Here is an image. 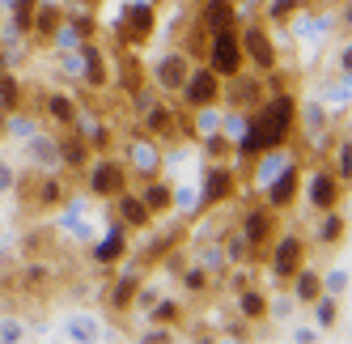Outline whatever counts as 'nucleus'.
<instances>
[{"label": "nucleus", "instance_id": "1", "mask_svg": "<svg viewBox=\"0 0 352 344\" xmlns=\"http://www.w3.org/2000/svg\"><path fill=\"white\" fill-rule=\"evenodd\" d=\"M111 34H115L119 47H128V52L144 47L157 34V5L153 0H123V9L111 21Z\"/></svg>", "mask_w": 352, "mask_h": 344}, {"label": "nucleus", "instance_id": "2", "mask_svg": "<svg viewBox=\"0 0 352 344\" xmlns=\"http://www.w3.org/2000/svg\"><path fill=\"white\" fill-rule=\"evenodd\" d=\"M238 43H242V60L246 68H255L259 77L272 68H280V43H276V30L263 26V17H246L238 21Z\"/></svg>", "mask_w": 352, "mask_h": 344}, {"label": "nucleus", "instance_id": "3", "mask_svg": "<svg viewBox=\"0 0 352 344\" xmlns=\"http://www.w3.org/2000/svg\"><path fill=\"white\" fill-rule=\"evenodd\" d=\"M119 158H123V166H128V175L132 179H157V175H166V149H162V140H153L148 132H128L123 136V144H119Z\"/></svg>", "mask_w": 352, "mask_h": 344}, {"label": "nucleus", "instance_id": "4", "mask_svg": "<svg viewBox=\"0 0 352 344\" xmlns=\"http://www.w3.org/2000/svg\"><path fill=\"white\" fill-rule=\"evenodd\" d=\"M81 175H85V191L94 195V200H107V204L123 187H132V175H128V166H123L119 153H94Z\"/></svg>", "mask_w": 352, "mask_h": 344}, {"label": "nucleus", "instance_id": "5", "mask_svg": "<svg viewBox=\"0 0 352 344\" xmlns=\"http://www.w3.org/2000/svg\"><path fill=\"white\" fill-rule=\"evenodd\" d=\"M191 56L183 52L179 43H170V47H162V52L148 60V68H144V81L153 85L157 94H166V98H174L183 89V81H187V72H191Z\"/></svg>", "mask_w": 352, "mask_h": 344}, {"label": "nucleus", "instance_id": "6", "mask_svg": "<svg viewBox=\"0 0 352 344\" xmlns=\"http://www.w3.org/2000/svg\"><path fill=\"white\" fill-rule=\"evenodd\" d=\"M199 208L204 213H217L221 204L238 200V187H242V170L234 162H204L199 170Z\"/></svg>", "mask_w": 352, "mask_h": 344}, {"label": "nucleus", "instance_id": "7", "mask_svg": "<svg viewBox=\"0 0 352 344\" xmlns=\"http://www.w3.org/2000/svg\"><path fill=\"white\" fill-rule=\"evenodd\" d=\"M306 255H310V242L301 238L297 230H280L272 238V247L263 251V259H267V272H272V281L276 285H285L301 264H306Z\"/></svg>", "mask_w": 352, "mask_h": 344}, {"label": "nucleus", "instance_id": "8", "mask_svg": "<svg viewBox=\"0 0 352 344\" xmlns=\"http://www.w3.org/2000/svg\"><path fill=\"white\" fill-rule=\"evenodd\" d=\"M234 230L242 234V242H246V247L255 251V264H259V259H263V251L272 247V238L280 234V213H276V208H267V204H246Z\"/></svg>", "mask_w": 352, "mask_h": 344}, {"label": "nucleus", "instance_id": "9", "mask_svg": "<svg viewBox=\"0 0 352 344\" xmlns=\"http://www.w3.org/2000/svg\"><path fill=\"white\" fill-rule=\"evenodd\" d=\"M204 64L217 72V77L225 81V77H234V72H242L246 68V60H242V43H238V26H225V30H212L208 39H204Z\"/></svg>", "mask_w": 352, "mask_h": 344}, {"label": "nucleus", "instance_id": "10", "mask_svg": "<svg viewBox=\"0 0 352 344\" xmlns=\"http://www.w3.org/2000/svg\"><path fill=\"white\" fill-rule=\"evenodd\" d=\"M301 200L314 213H327V208H344L348 204V183H340L322 162L310 170V179H301Z\"/></svg>", "mask_w": 352, "mask_h": 344}, {"label": "nucleus", "instance_id": "11", "mask_svg": "<svg viewBox=\"0 0 352 344\" xmlns=\"http://www.w3.org/2000/svg\"><path fill=\"white\" fill-rule=\"evenodd\" d=\"M183 103V111H199V107H212V103H221V77L208 68V64H191V72H187V81H183V89L174 94Z\"/></svg>", "mask_w": 352, "mask_h": 344}, {"label": "nucleus", "instance_id": "12", "mask_svg": "<svg viewBox=\"0 0 352 344\" xmlns=\"http://www.w3.org/2000/svg\"><path fill=\"white\" fill-rule=\"evenodd\" d=\"M267 98V85L255 68H242L234 77L221 81V107H238V111H255L259 103Z\"/></svg>", "mask_w": 352, "mask_h": 344}, {"label": "nucleus", "instance_id": "13", "mask_svg": "<svg viewBox=\"0 0 352 344\" xmlns=\"http://www.w3.org/2000/svg\"><path fill=\"white\" fill-rule=\"evenodd\" d=\"M301 179H306V170H301V158L297 162H289L280 175H276L259 195H263V204L267 208H276V213H289L297 200H301Z\"/></svg>", "mask_w": 352, "mask_h": 344}, {"label": "nucleus", "instance_id": "14", "mask_svg": "<svg viewBox=\"0 0 352 344\" xmlns=\"http://www.w3.org/2000/svg\"><path fill=\"white\" fill-rule=\"evenodd\" d=\"M119 272H111V285H107V306L115 310V314H128L132 310V298H136V289H140V281H144V264H128V259H119L115 264Z\"/></svg>", "mask_w": 352, "mask_h": 344}, {"label": "nucleus", "instance_id": "15", "mask_svg": "<svg viewBox=\"0 0 352 344\" xmlns=\"http://www.w3.org/2000/svg\"><path fill=\"white\" fill-rule=\"evenodd\" d=\"M128 255H132V242H128V230H123L119 221H111V226L89 242V264L102 268V272H111V268L119 259H128Z\"/></svg>", "mask_w": 352, "mask_h": 344}, {"label": "nucleus", "instance_id": "16", "mask_svg": "<svg viewBox=\"0 0 352 344\" xmlns=\"http://www.w3.org/2000/svg\"><path fill=\"white\" fill-rule=\"evenodd\" d=\"M81 89L89 94H102L111 89V56H107V47L98 43V39H85L81 43Z\"/></svg>", "mask_w": 352, "mask_h": 344}, {"label": "nucleus", "instance_id": "17", "mask_svg": "<svg viewBox=\"0 0 352 344\" xmlns=\"http://www.w3.org/2000/svg\"><path fill=\"white\" fill-rule=\"evenodd\" d=\"M72 128H77L85 140H89V149L94 153H115V128L107 124V115L102 111H94V107H77V119H72Z\"/></svg>", "mask_w": 352, "mask_h": 344}, {"label": "nucleus", "instance_id": "18", "mask_svg": "<svg viewBox=\"0 0 352 344\" xmlns=\"http://www.w3.org/2000/svg\"><path fill=\"white\" fill-rule=\"evenodd\" d=\"M301 153L297 149H289V144H272V149H263L255 162H250L246 166V179H250V187H255V191H263L276 175H280V170L289 166V162H297Z\"/></svg>", "mask_w": 352, "mask_h": 344}, {"label": "nucleus", "instance_id": "19", "mask_svg": "<svg viewBox=\"0 0 352 344\" xmlns=\"http://www.w3.org/2000/svg\"><path fill=\"white\" fill-rule=\"evenodd\" d=\"M77 98H72L68 89H43L38 94V115H43V124H52L56 132H64V128H72V119H77Z\"/></svg>", "mask_w": 352, "mask_h": 344}, {"label": "nucleus", "instance_id": "20", "mask_svg": "<svg viewBox=\"0 0 352 344\" xmlns=\"http://www.w3.org/2000/svg\"><path fill=\"white\" fill-rule=\"evenodd\" d=\"M111 221H119L128 234H140V230H148L153 226V213L144 208V200H140V191H132V187H123L115 200H111Z\"/></svg>", "mask_w": 352, "mask_h": 344}, {"label": "nucleus", "instance_id": "21", "mask_svg": "<svg viewBox=\"0 0 352 344\" xmlns=\"http://www.w3.org/2000/svg\"><path fill=\"white\" fill-rule=\"evenodd\" d=\"M21 158H26V166H34V170H64L60 166V140H56L52 128H38L34 136L21 140Z\"/></svg>", "mask_w": 352, "mask_h": 344}, {"label": "nucleus", "instance_id": "22", "mask_svg": "<svg viewBox=\"0 0 352 344\" xmlns=\"http://www.w3.org/2000/svg\"><path fill=\"white\" fill-rule=\"evenodd\" d=\"M318 103L331 111V115H340V124H348V103H352V77L348 72H327V77L318 81Z\"/></svg>", "mask_w": 352, "mask_h": 344}, {"label": "nucleus", "instance_id": "23", "mask_svg": "<svg viewBox=\"0 0 352 344\" xmlns=\"http://www.w3.org/2000/svg\"><path fill=\"white\" fill-rule=\"evenodd\" d=\"M285 289H289V298L297 302V306H310L318 293H322V268H314L310 259L297 268V272L285 281Z\"/></svg>", "mask_w": 352, "mask_h": 344}, {"label": "nucleus", "instance_id": "24", "mask_svg": "<svg viewBox=\"0 0 352 344\" xmlns=\"http://www.w3.org/2000/svg\"><path fill=\"white\" fill-rule=\"evenodd\" d=\"M56 140H60V166L64 170H81L89 166V158H94V149H89V140L77 132V128H64V132H56Z\"/></svg>", "mask_w": 352, "mask_h": 344}, {"label": "nucleus", "instance_id": "25", "mask_svg": "<svg viewBox=\"0 0 352 344\" xmlns=\"http://www.w3.org/2000/svg\"><path fill=\"white\" fill-rule=\"evenodd\" d=\"M195 26L212 34V30H225V26H238V5L234 0H199V17Z\"/></svg>", "mask_w": 352, "mask_h": 344}, {"label": "nucleus", "instance_id": "26", "mask_svg": "<svg viewBox=\"0 0 352 344\" xmlns=\"http://www.w3.org/2000/svg\"><path fill=\"white\" fill-rule=\"evenodd\" d=\"M310 238L318 242V247H344V238H348V213H344V208H327V213H318Z\"/></svg>", "mask_w": 352, "mask_h": 344}, {"label": "nucleus", "instance_id": "27", "mask_svg": "<svg viewBox=\"0 0 352 344\" xmlns=\"http://www.w3.org/2000/svg\"><path fill=\"white\" fill-rule=\"evenodd\" d=\"M140 200H144V208L153 213V221H162V217H170L174 213V183L170 179H144V187H140Z\"/></svg>", "mask_w": 352, "mask_h": 344}, {"label": "nucleus", "instance_id": "28", "mask_svg": "<svg viewBox=\"0 0 352 344\" xmlns=\"http://www.w3.org/2000/svg\"><path fill=\"white\" fill-rule=\"evenodd\" d=\"M64 336H68V340H77V344H89V340H102L107 327H102V319H98V314L77 310V314H68V319H64Z\"/></svg>", "mask_w": 352, "mask_h": 344}, {"label": "nucleus", "instance_id": "29", "mask_svg": "<svg viewBox=\"0 0 352 344\" xmlns=\"http://www.w3.org/2000/svg\"><path fill=\"white\" fill-rule=\"evenodd\" d=\"M60 21H64V5H43V0H38V9L30 17V39L47 47V43H52V34L60 30Z\"/></svg>", "mask_w": 352, "mask_h": 344}, {"label": "nucleus", "instance_id": "30", "mask_svg": "<svg viewBox=\"0 0 352 344\" xmlns=\"http://www.w3.org/2000/svg\"><path fill=\"white\" fill-rule=\"evenodd\" d=\"M322 166L331 170L340 183H352V140H348V132H340V136H336V144L322 153Z\"/></svg>", "mask_w": 352, "mask_h": 344}, {"label": "nucleus", "instance_id": "31", "mask_svg": "<svg viewBox=\"0 0 352 344\" xmlns=\"http://www.w3.org/2000/svg\"><path fill=\"white\" fill-rule=\"evenodd\" d=\"M234 302H238V314L246 319L250 327L255 323H267V293L259 285H246L242 293H234Z\"/></svg>", "mask_w": 352, "mask_h": 344}, {"label": "nucleus", "instance_id": "32", "mask_svg": "<svg viewBox=\"0 0 352 344\" xmlns=\"http://www.w3.org/2000/svg\"><path fill=\"white\" fill-rule=\"evenodd\" d=\"M26 98H30V89H26V81L17 77L13 68H0V111H21L26 107Z\"/></svg>", "mask_w": 352, "mask_h": 344}, {"label": "nucleus", "instance_id": "33", "mask_svg": "<svg viewBox=\"0 0 352 344\" xmlns=\"http://www.w3.org/2000/svg\"><path fill=\"white\" fill-rule=\"evenodd\" d=\"M310 314H314V327L331 336L336 323H340V314H344V302L336 298V293H318V298L310 302Z\"/></svg>", "mask_w": 352, "mask_h": 344}, {"label": "nucleus", "instance_id": "34", "mask_svg": "<svg viewBox=\"0 0 352 344\" xmlns=\"http://www.w3.org/2000/svg\"><path fill=\"white\" fill-rule=\"evenodd\" d=\"M38 128H43V115H38V111H30V103H26L21 111H13V115H9L5 140H26V136H34Z\"/></svg>", "mask_w": 352, "mask_h": 344}, {"label": "nucleus", "instance_id": "35", "mask_svg": "<svg viewBox=\"0 0 352 344\" xmlns=\"http://www.w3.org/2000/svg\"><path fill=\"white\" fill-rule=\"evenodd\" d=\"M140 314L148 319V323H162V327H179L183 323V306L174 302V298H153Z\"/></svg>", "mask_w": 352, "mask_h": 344}, {"label": "nucleus", "instance_id": "36", "mask_svg": "<svg viewBox=\"0 0 352 344\" xmlns=\"http://www.w3.org/2000/svg\"><path fill=\"white\" fill-rule=\"evenodd\" d=\"M179 285H183V289L191 293V298H204V293H208V289L217 285V277L208 272L204 264H195V259H191V264L183 268V272H179Z\"/></svg>", "mask_w": 352, "mask_h": 344}, {"label": "nucleus", "instance_id": "37", "mask_svg": "<svg viewBox=\"0 0 352 344\" xmlns=\"http://www.w3.org/2000/svg\"><path fill=\"white\" fill-rule=\"evenodd\" d=\"M310 0H263V26L272 30H285V21L297 13V9H306Z\"/></svg>", "mask_w": 352, "mask_h": 344}, {"label": "nucleus", "instance_id": "38", "mask_svg": "<svg viewBox=\"0 0 352 344\" xmlns=\"http://www.w3.org/2000/svg\"><path fill=\"white\" fill-rule=\"evenodd\" d=\"M195 144H199V158H204V162H234V140L221 136V132L199 136Z\"/></svg>", "mask_w": 352, "mask_h": 344}, {"label": "nucleus", "instance_id": "39", "mask_svg": "<svg viewBox=\"0 0 352 344\" xmlns=\"http://www.w3.org/2000/svg\"><path fill=\"white\" fill-rule=\"evenodd\" d=\"M81 43H85V34L77 30V26H68V21H60V30L52 34V52H81Z\"/></svg>", "mask_w": 352, "mask_h": 344}, {"label": "nucleus", "instance_id": "40", "mask_svg": "<svg viewBox=\"0 0 352 344\" xmlns=\"http://www.w3.org/2000/svg\"><path fill=\"white\" fill-rule=\"evenodd\" d=\"M322 293H336L340 302H348V268L344 264H336V268L322 272Z\"/></svg>", "mask_w": 352, "mask_h": 344}, {"label": "nucleus", "instance_id": "41", "mask_svg": "<svg viewBox=\"0 0 352 344\" xmlns=\"http://www.w3.org/2000/svg\"><path fill=\"white\" fill-rule=\"evenodd\" d=\"M297 310V302L289 298V293H280V298H267V319H276V323H289Z\"/></svg>", "mask_w": 352, "mask_h": 344}, {"label": "nucleus", "instance_id": "42", "mask_svg": "<svg viewBox=\"0 0 352 344\" xmlns=\"http://www.w3.org/2000/svg\"><path fill=\"white\" fill-rule=\"evenodd\" d=\"M17 340H26V323L21 319H0V344H17Z\"/></svg>", "mask_w": 352, "mask_h": 344}, {"label": "nucleus", "instance_id": "43", "mask_svg": "<svg viewBox=\"0 0 352 344\" xmlns=\"http://www.w3.org/2000/svg\"><path fill=\"white\" fill-rule=\"evenodd\" d=\"M170 336H174V327H162V323H148V327H144V332H140L136 340H140V344H166Z\"/></svg>", "mask_w": 352, "mask_h": 344}, {"label": "nucleus", "instance_id": "44", "mask_svg": "<svg viewBox=\"0 0 352 344\" xmlns=\"http://www.w3.org/2000/svg\"><path fill=\"white\" fill-rule=\"evenodd\" d=\"M336 72H348V77H352V39H348V34L340 39V52H336Z\"/></svg>", "mask_w": 352, "mask_h": 344}, {"label": "nucleus", "instance_id": "45", "mask_svg": "<svg viewBox=\"0 0 352 344\" xmlns=\"http://www.w3.org/2000/svg\"><path fill=\"white\" fill-rule=\"evenodd\" d=\"M318 336H322L318 327H301V323H289V340H293V344H314Z\"/></svg>", "mask_w": 352, "mask_h": 344}, {"label": "nucleus", "instance_id": "46", "mask_svg": "<svg viewBox=\"0 0 352 344\" xmlns=\"http://www.w3.org/2000/svg\"><path fill=\"white\" fill-rule=\"evenodd\" d=\"M13 187H17V166L0 158V195H5V191H13Z\"/></svg>", "mask_w": 352, "mask_h": 344}, {"label": "nucleus", "instance_id": "47", "mask_svg": "<svg viewBox=\"0 0 352 344\" xmlns=\"http://www.w3.org/2000/svg\"><path fill=\"white\" fill-rule=\"evenodd\" d=\"M221 327H225V336H234V340H246V332H250V323H246L242 314H238V319H225Z\"/></svg>", "mask_w": 352, "mask_h": 344}, {"label": "nucleus", "instance_id": "48", "mask_svg": "<svg viewBox=\"0 0 352 344\" xmlns=\"http://www.w3.org/2000/svg\"><path fill=\"white\" fill-rule=\"evenodd\" d=\"M5 128H9V111H0V140H5Z\"/></svg>", "mask_w": 352, "mask_h": 344}, {"label": "nucleus", "instance_id": "49", "mask_svg": "<svg viewBox=\"0 0 352 344\" xmlns=\"http://www.w3.org/2000/svg\"><path fill=\"white\" fill-rule=\"evenodd\" d=\"M13 9V0H0V13H9Z\"/></svg>", "mask_w": 352, "mask_h": 344}, {"label": "nucleus", "instance_id": "50", "mask_svg": "<svg viewBox=\"0 0 352 344\" xmlns=\"http://www.w3.org/2000/svg\"><path fill=\"white\" fill-rule=\"evenodd\" d=\"M85 5H102V0H85Z\"/></svg>", "mask_w": 352, "mask_h": 344}, {"label": "nucleus", "instance_id": "51", "mask_svg": "<svg viewBox=\"0 0 352 344\" xmlns=\"http://www.w3.org/2000/svg\"><path fill=\"white\" fill-rule=\"evenodd\" d=\"M0 68H5V52H0Z\"/></svg>", "mask_w": 352, "mask_h": 344}, {"label": "nucleus", "instance_id": "52", "mask_svg": "<svg viewBox=\"0 0 352 344\" xmlns=\"http://www.w3.org/2000/svg\"><path fill=\"white\" fill-rule=\"evenodd\" d=\"M327 5H340V0H327Z\"/></svg>", "mask_w": 352, "mask_h": 344}, {"label": "nucleus", "instance_id": "53", "mask_svg": "<svg viewBox=\"0 0 352 344\" xmlns=\"http://www.w3.org/2000/svg\"><path fill=\"white\" fill-rule=\"evenodd\" d=\"M234 5H246V0H234Z\"/></svg>", "mask_w": 352, "mask_h": 344}]
</instances>
